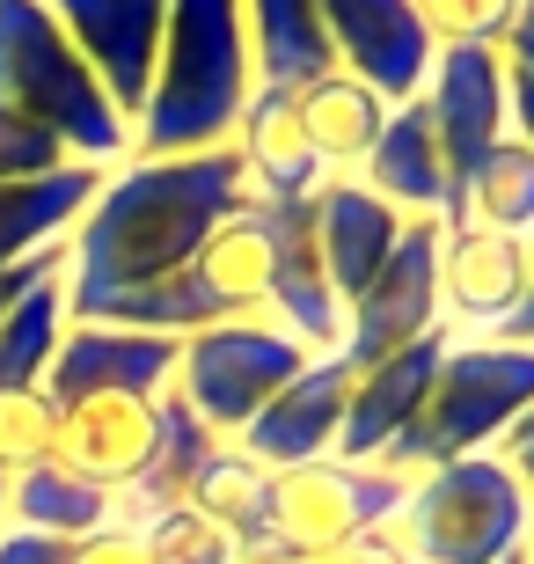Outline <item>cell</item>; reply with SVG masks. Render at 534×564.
Returning a JSON list of instances; mask_svg holds the SVG:
<instances>
[{
  "label": "cell",
  "instance_id": "obj_1",
  "mask_svg": "<svg viewBox=\"0 0 534 564\" xmlns=\"http://www.w3.org/2000/svg\"><path fill=\"white\" fill-rule=\"evenodd\" d=\"M242 198L249 169L235 147L168 154V162H146V154L118 162L66 235V315L103 323L110 308L176 279Z\"/></svg>",
  "mask_w": 534,
  "mask_h": 564
},
{
  "label": "cell",
  "instance_id": "obj_2",
  "mask_svg": "<svg viewBox=\"0 0 534 564\" xmlns=\"http://www.w3.org/2000/svg\"><path fill=\"white\" fill-rule=\"evenodd\" d=\"M249 96H257V66H249L242 0H168L162 66H154V96L132 126V154L168 162V154L235 147Z\"/></svg>",
  "mask_w": 534,
  "mask_h": 564
},
{
  "label": "cell",
  "instance_id": "obj_3",
  "mask_svg": "<svg viewBox=\"0 0 534 564\" xmlns=\"http://www.w3.org/2000/svg\"><path fill=\"white\" fill-rule=\"evenodd\" d=\"M0 110L44 126L66 147V162L118 169L132 154V126L96 88L44 0H0Z\"/></svg>",
  "mask_w": 534,
  "mask_h": 564
},
{
  "label": "cell",
  "instance_id": "obj_4",
  "mask_svg": "<svg viewBox=\"0 0 534 564\" xmlns=\"http://www.w3.org/2000/svg\"><path fill=\"white\" fill-rule=\"evenodd\" d=\"M411 499V477H395L381 462H301V469H271L257 521L242 535V557H286V564H323L345 543L395 528Z\"/></svg>",
  "mask_w": 534,
  "mask_h": 564
},
{
  "label": "cell",
  "instance_id": "obj_5",
  "mask_svg": "<svg viewBox=\"0 0 534 564\" xmlns=\"http://www.w3.org/2000/svg\"><path fill=\"white\" fill-rule=\"evenodd\" d=\"M527 411H534V345H483V337L447 345L425 411L381 455V469L417 477V469H439V462H461V455H498V440Z\"/></svg>",
  "mask_w": 534,
  "mask_h": 564
},
{
  "label": "cell",
  "instance_id": "obj_6",
  "mask_svg": "<svg viewBox=\"0 0 534 564\" xmlns=\"http://www.w3.org/2000/svg\"><path fill=\"white\" fill-rule=\"evenodd\" d=\"M534 506L498 455H461L417 469L395 513V543L411 564H505L527 550Z\"/></svg>",
  "mask_w": 534,
  "mask_h": 564
},
{
  "label": "cell",
  "instance_id": "obj_7",
  "mask_svg": "<svg viewBox=\"0 0 534 564\" xmlns=\"http://www.w3.org/2000/svg\"><path fill=\"white\" fill-rule=\"evenodd\" d=\"M271 279H279V235H271L264 198L249 191L242 206L206 235V250L190 257L184 272L162 279L140 301H124V308H110L103 323L162 330V337H190V330H212V323H249L257 308H271Z\"/></svg>",
  "mask_w": 534,
  "mask_h": 564
},
{
  "label": "cell",
  "instance_id": "obj_8",
  "mask_svg": "<svg viewBox=\"0 0 534 564\" xmlns=\"http://www.w3.org/2000/svg\"><path fill=\"white\" fill-rule=\"evenodd\" d=\"M301 367H308L301 337H286L279 323H264V315H249V323H212V330L184 337L176 375H168V397L184 403L198 425H212L220 440H235Z\"/></svg>",
  "mask_w": 534,
  "mask_h": 564
},
{
  "label": "cell",
  "instance_id": "obj_9",
  "mask_svg": "<svg viewBox=\"0 0 534 564\" xmlns=\"http://www.w3.org/2000/svg\"><path fill=\"white\" fill-rule=\"evenodd\" d=\"M439 235H447L439 220H411L395 257L373 272V286L345 308V345L337 352L351 359V375L395 359L403 345H425L432 330H447V315H439Z\"/></svg>",
  "mask_w": 534,
  "mask_h": 564
},
{
  "label": "cell",
  "instance_id": "obj_10",
  "mask_svg": "<svg viewBox=\"0 0 534 564\" xmlns=\"http://www.w3.org/2000/svg\"><path fill=\"white\" fill-rule=\"evenodd\" d=\"M44 8L96 74V88L118 104V118L140 126L146 96H154V66H162L168 0H44Z\"/></svg>",
  "mask_w": 534,
  "mask_h": 564
},
{
  "label": "cell",
  "instance_id": "obj_11",
  "mask_svg": "<svg viewBox=\"0 0 534 564\" xmlns=\"http://www.w3.org/2000/svg\"><path fill=\"white\" fill-rule=\"evenodd\" d=\"M315 8H323L337 66L359 74L389 110L425 96V74H432V59H439V44L425 37V22H417L411 0H315Z\"/></svg>",
  "mask_w": 534,
  "mask_h": 564
},
{
  "label": "cell",
  "instance_id": "obj_12",
  "mask_svg": "<svg viewBox=\"0 0 534 564\" xmlns=\"http://www.w3.org/2000/svg\"><path fill=\"white\" fill-rule=\"evenodd\" d=\"M351 359L345 352H315L301 375L279 389V397L257 411V419L235 433L257 469H301V462L337 455V433H345V403H351Z\"/></svg>",
  "mask_w": 534,
  "mask_h": 564
},
{
  "label": "cell",
  "instance_id": "obj_13",
  "mask_svg": "<svg viewBox=\"0 0 534 564\" xmlns=\"http://www.w3.org/2000/svg\"><path fill=\"white\" fill-rule=\"evenodd\" d=\"M184 337L162 330H118V323H66L59 352H52V403H88V397H168Z\"/></svg>",
  "mask_w": 534,
  "mask_h": 564
},
{
  "label": "cell",
  "instance_id": "obj_14",
  "mask_svg": "<svg viewBox=\"0 0 534 564\" xmlns=\"http://www.w3.org/2000/svg\"><path fill=\"white\" fill-rule=\"evenodd\" d=\"M425 110H432V140L447 154V176L461 191L469 169L505 140V59L491 44H447L425 74Z\"/></svg>",
  "mask_w": 534,
  "mask_h": 564
},
{
  "label": "cell",
  "instance_id": "obj_15",
  "mask_svg": "<svg viewBox=\"0 0 534 564\" xmlns=\"http://www.w3.org/2000/svg\"><path fill=\"white\" fill-rule=\"evenodd\" d=\"M527 301V242L491 228H447L439 235V315L491 345Z\"/></svg>",
  "mask_w": 534,
  "mask_h": 564
},
{
  "label": "cell",
  "instance_id": "obj_16",
  "mask_svg": "<svg viewBox=\"0 0 534 564\" xmlns=\"http://www.w3.org/2000/svg\"><path fill=\"white\" fill-rule=\"evenodd\" d=\"M154 447H162V397H88L59 411V455L52 462L118 499L140 484Z\"/></svg>",
  "mask_w": 534,
  "mask_h": 564
},
{
  "label": "cell",
  "instance_id": "obj_17",
  "mask_svg": "<svg viewBox=\"0 0 534 564\" xmlns=\"http://www.w3.org/2000/svg\"><path fill=\"white\" fill-rule=\"evenodd\" d=\"M447 345H454L447 330H432L425 345H403V352L381 359V367H359L351 403H345V433H337V462H381L395 440L411 433V419L432 397V375H439Z\"/></svg>",
  "mask_w": 534,
  "mask_h": 564
},
{
  "label": "cell",
  "instance_id": "obj_18",
  "mask_svg": "<svg viewBox=\"0 0 534 564\" xmlns=\"http://www.w3.org/2000/svg\"><path fill=\"white\" fill-rule=\"evenodd\" d=\"M403 228H411V220H403L395 206H381L359 176H329V184L315 191V250H323L329 293H337L345 308L373 286V272L395 257Z\"/></svg>",
  "mask_w": 534,
  "mask_h": 564
},
{
  "label": "cell",
  "instance_id": "obj_19",
  "mask_svg": "<svg viewBox=\"0 0 534 564\" xmlns=\"http://www.w3.org/2000/svg\"><path fill=\"white\" fill-rule=\"evenodd\" d=\"M359 184H367L381 206H395L403 220H439V228H447V213H454V176H447V154H439V140H432L425 96H411V104L389 110V126H381L373 154L359 162Z\"/></svg>",
  "mask_w": 534,
  "mask_h": 564
},
{
  "label": "cell",
  "instance_id": "obj_20",
  "mask_svg": "<svg viewBox=\"0 0 534 564\" xmlns=\"http://www.w3.org/2000/svg\"><path fill=\"white\" fill-rule=\"evenodd\" d=\"M242 30H249L257 88H271V96H301L323 74H337V52H329L315 0H242Z\"/></svg>",
  "mask_w": 534,
  "mask_h": 564
},
{
  "label": "cell",
  "instance_id": "obj_21",
  "mask_svg": "<svg viewBox=\"0 0 534 564\" xmlns=\"http://www.w3.org/2000/svg\"><path fill=\"white\" fill-rule=\"evenodd\" d=\"M293 126H301L308 154L329 169V176H345V169H359L373 154V140H381V126H389V104H381L359 74L337 66V74H323L315 88L293 96Z\"/></svg>",
  "mask_w": 534,
  "mask_h": 564
},
{
  "label": "cell",
  "instance_id": "obj_22",
  "mask_svg": "<svg viewBox=\"0 0 534 564\" xmlns=\"http://www.w3.org/2000/svg\"><path fill=\"white\" fill-rule=\"evenodd\" d=\"M103 176L110 169L66 162L59 176H44V184H0V272H15L22 257L66 242L74 220L88 213V198L103 191Z\"/></svg>",
  "mask_w": 534,
  "mask_h": 564
},
{
  "label": "cell",
  "instance_id": "obj_23",
  "mask_svg": "<svg viewBox=\"0 0 534 564\" xmlns=\"http://www.w3.org/2000/svg\"><path fill=\"white\" fill-rule=\"evenodd\" d=\"M235 154L249 169V191H264V198H315L329 184V169L308 154V140L293 126V96H271V88L249 96L242 126H235Z\"/></svg>",
  "mask_w": 534,
  "mask_h": 564
},
{
  "label": "cell",
  "instance_id": "obj_24",
  "mask_svg": "<svg viewBox=\"0 0 534 564\" xmlns=\"http://www.w3.org/2000/svg\"><path fill=\"white\" fill-rule=\"evenodd\" d=\"M212 447H220V433L198 425L176 397H162V447H154V462L140 469V484L118 491V521L146 528V521H162V513H184L190 484H198V469H206Z\"/></svg>",
  "mask_w": 534,
  "mask_h": 564
},
{
  "label": "cell",
  "instance_id": "obj_25",
  "mask_svg": "<svg viewBox=\"0 0 534 564\" xmlns=\"http://www.w3.org/2000/svg\"><path fill=\"white\" fill-rule=\"evenodd\" d=\"M447 228H491V235H534V147H520L513 132L469 169V184L454 191Z\"/></svg>",
  "mask_w": 534,
  "mask_h": 564
},
{
  "label": "cell",
  "instance_id": "obj_26",
  "mask_svg": "<svg viewBox=\"0 0 534 564\" xmlns=\"http://www.w3.org/2000/svg\"><path fill=\"white\" fill-rule=\"evenodd\" d=\"M8 521L15 528H37V535H59V543H81L96 528L118 521V499H110L103 484L74 477L59 462H44V469H22L8 477Z\"/></svg>",
  "mask_w": 534,
  "mask_h": 564
},
{
  "label": "cell",
  "instance_id": "obj_27",
  "mask_svg": "<svg viewBox=\"0 0 534 564\" xmlns=\"http://www.w3.org/2000/svg\"><path fill=\"white\" fill-rule=\"evenodd\" d=\"M66 323H74L66 315V272H52L0 315V389H44Z\"/></svg>",
  "mask_w": 534,
  "mask_h": 564
},
{
  "label": "cell",
  "instance_id": "obj_28",
  "mask_svg": "<svg viewBox=\"0 0 534 564\" xmlns=\"http://www.w3.org/2000/svg\"><path fill=\"white\" fill-rule=\"evenodd\" d=\"M264 477L271 469H257L235 440H220L206 455V469H198V484H190V513L212 521L220 535H235V550H242L249 521H257V499H264Z\"/></svg>",
  "mask_w": 534,
  "mask_h": 564
},
{
  "label": "cell",
  "instance_id": "obj_29",
  "mask_svg": "<svg viewBox=\"0 0 534 564\" xmlns=\"http://www.w3.org/2000/svg\"><path fill=\"white\" fill-rule=\"evenodd\" d=\"M59 455V403L52 389H0V477L44 469Z\"/></svg>",
  "mask_w": 534,
  "mask_h": 564
},
{
  "label": "cell",
  "instance_id": "obj_30",
  "mask_svg": "<svg viewBox=\"0 0 534 564\" xmlns=\"http://www.w3.org/2000/svg\"><path fill=\"white\" fill-rule=\"evenodd\" d=\"M417 22H425V37L447 52V44H505V22H513L520 0H411Z\"/></svg>",
  "mask_w": 534,
  "mask_h": 564
},
{
  "label": "cell",
  "instance_id": "obj_31",
  "mask_svg": "<svg viewBox=\"0 0 534 564\" xmlns=\"http://www.w3.org/2000/svg\"><path fill=\"white\" fill-rule=\"evenodd\" d=\"M146 543H154V557L162 564H235L242 550H235V535H220L212 521H198V513H162V521H146Z\"/></svg>",
  "mask_w": 534,
  "mask_h": 564
},
{
  "label": "cell",
  "instance_id": "obj_32",
  "mask_svg": "<svg viewBox=\"0 0 534 564\" xmlns=\"http://www.w3.org/2000/svg\"><path fill=\"white\" fill-rule=\"evenodd\" d=\"M59 169H66V147L52 132L15 118V110H0V184H44Z\"/></svg>",
  "mask_w": 534,
  "mask_h": 564
},
{
  "label": "cell",
  "instance_id": "obj_33",
  "mask_svg": "<svg viewBox=\"0 0 534 564\" xmlns=\"http://www.w3.org/2000/svg\"><path fill=\"white\" fill-rule=\"evenodd\" d=\"M66 564H162L154 557V543H146V528H96V535H81V543H66Z\"/></svg>",
  "mask_w": 534,
  "mask_h": 564
},
{
  "label": "cell",
  "instance_id": "obj_34",
  "mask_svg": "<svg viewBox=\"0 0 534 564\" xmlns=\"http://www.w3.org/2000/svg\"><path fill=\"white\" fill-rule=\"evenodd\" d=\"M52 272H66V242H52V250H37V257H22L15 272H0V315L15 308V301L37 286V279H52Z\"/></svg>",
  "mask_w": 534,
  "mask_h": 564
},
{
  "label": "cell",
  "instance_id": "obj_35",
  "mask_svg": "<svg viewBox=\"0 0 534 564\" xmlns=\"http://www.w3.org/2000/svg\"><path fill=\"white\" fill-rule=\"evenodd\" d=\"M505 132L534 147V74H513V66H505Z\"/></svg>",
  "mask_w": 534,
  "mask_h": 564
},
{
  "label": "cell",
  "instance_id": "obj_36",
  "mask_svg": "<svg viewBox=\"0 0 534 564\" xmlns=\"http://www.w3.org/2000/svg\"><path fill=\"white\" fill-rule=\"evenodd\" d=\"M498 462L520 477V491H527V506H534V411H527V419H520L505 440H498Z\"/></svg>",
  "mask_w": 534,
  "mask_h": 564
},
{
  "label": "cell",
  "instance_id": "obj_37",
  "mask_svg": "<svg viewBox=\"0 0 534 564\" xmlns=\"http://www.w3.org/2000/svg\"><path fill=\"white\" fill-rule=\"evenodd\" d=\"M498 59L513 66V74H534V0H520L513 22H505V44H498Z\"/></svg>",
  "mask_w": 534,
  "mask_h": 564
},
{
  "label": "cell",
  "instance_id": "obj_38",
  "mask_svg": "<svg viewBox=\"0 0 534 564\" xmlns=\"http://www.w3.org/2000/svg\"><path fill=\"white\" fill-rule=\"evenodd\" d=\"M323 564H411V557H403V543H395V528H373V535L345 543L337 557H323Z\"/></svg>",
  "mask_w": 534,
  "mask_h": 564
},
{
  "label": "cell",
  "instance_id": "obj_39",
  "mask_svg": "<svg viewBox=\"0 0 534 564\" xmlns=\"http://www.w3.org/2000/svg\"><path fill=\"white\" fill-rule=\"evenodd\" d=\"M491 345H534V235H527V301H520V315L491 337Z\"/></svg>",
  "mask_w": 534,
  "mask_h": 564
},
{
  "label": "cell",
  "instance_id": "obj_40",
  "mask_svg": "<svg viewBox=\"0 0 534 564\" xmlns=\"http://www.w3.org/2000/svg\"><path fill=\"white\" fill-rule=\"evenodd\" d=\"M0 528H8V477H0Z\"/></svg>",
  "mask_w": 534,
  "mask_h": 564
},
{
  "label": "cell",
  "instance_id": "obj_41",
  "mask_svg": "<svg viewBox=\"0 0 534 564\" xmlns=\"http://www.w3.org/2000/svg\"><path fill=\"white\" fill-rule=\"evenodd\" d=\"M505 564H534V557H527V550H520V557H505Z\"/></svg>",
  "mask_w": 534,
  "mask_h": 564
},
{
  "label": "cell",
  "instance_id": "obj_42",
  "mask_svg": "<svg viewBox=\"0 0 534 564\" xmlns=\"http://www.w3.org/2000/svg\"><path fill=\"white\" fill-rule=\"evenodd\" d=\"M527 557H534V550H527Z\"/></svg>",
  "mask_w": 534,
  "mask_h": 564
}]
</instances>
